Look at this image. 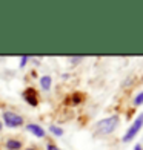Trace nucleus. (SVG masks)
<instances>
[{
	"mask_svg": "<svg viewBox=\"0 0 143 150\" xmlns=\"http://www.w3.org/2000/svg\"><path fill=\"white\" fill-rule=\"evenodd\" d=\"M3 120H5V124L8 127H19L23 124V118L17 113H12V112H3Z\"/></svg>",
	"mask_w": 143,
	"mask_h": 150,
	"instance_id": "obj_3",
	"label": "nucleus"
},
{
	"mask_svg": "<svg viewBox=\"0 0 143 150\" xmlns=\"http://www.w3.org/2000/svg\"><path fill=\"white\" fill-rule=\"evenodd\" d=\"M48 150H60V149H57L56 146H48Z\"/></svg>",
	"mask_w": 143,
	"mask_h": 150,
	"instance_id": "obj_12",
	"label": "nucleus"
},
{
	"mask_svg": "<svg viewBox=\"0 0 143 150\" xmlns=\"http://www.w3.org/2000/svg\"><path fill=\"white\" fill-rule=\"evenodd\" d=\"M51 83H52V80H51L49 75H45V77L40 78V86H42L45 91H48V89L51 87Z\"/></svg>",
	"mask_w": 143,
	"mask_h": 150,
	"instance_id": "obj_6",
	"label": "nucleus"
},
{
	"mask_svg": "<svg viewBox=\"0 0 143 150\" xmlns=\"http://www.w3.org/2000/svg\"><path fill=\"white\" fill-rule=\"evenodd\" d=\"M23 97H25V100H26V103H29L31 106H37V93H36V91L34 89H26L25 91V93H23Z\"/></svg>",
	"mask_w": 143,
	"mask_h": 150,
	"instance_id": "obj_4",
	"label": "nucleus"
},
{
	"mask_svg": "<svg viewBox=\"0 0 143 150\" xmlns=\"http://www.w3.org/2000/svg\"><path fill=\"white\" fill-rule=\"evenodd\" d=\"M134 150H142V146H140V144H137V146L134 147Z\"/></svg>",
	"mask_w": 143,
	"mask_h": 150,
	"instance_id": "obj_13",
	"label": "nucleus"
},
{
	"mask_svg": "<svg viewBox=\"0 0 143 150\" xmlns=\"http://www.w3.org/2000/svg\"><path fill=\"white\" fill-rule=\"evenodd\" d=\"M134 104L135 106H140V104H143V92H140L137 97H135V100H134Z\"/></svg>",
	"mask_w": 143,
	"mask_h": 150,
	"instance_id": "obj_9",
	"label": "nucleus"
},
{
	"mask_svg": "<svg viewBox=\"0 0 143 150\" xmlns=\"http://www.w3.org/2000/svg\"><path fill=\"white\" fill-rule=\"evenodd\" d=\"M26 129H28L29 132H32L36 136H39V138L45 136V130H43L40 126H37V124H28V126H26Z\"/></svg>",
	"mask_w": 143,
	"mask_h": 150,
	"instance_id": "obj_5",
	"label": "nucleus"
},
{
	"mask_svg": "<svg viewBox=\"0 0 143 150\" xmlns=\"http://www.w3.org/2000/svg\"><path fill=\"white\" fill-rule=\"evenodd\" d=\"M0 130H2V122H0Z\"/></svg>",
	"mask_w": 143,
	"mask_h": 150,
	"instance_id": "obj_14",
	"label": "nucleus"
},
{
	"mask_svg": "<svg viewBox=\"0 0 143 150\" xmlns=\"http://www.w3.org/2000/svg\"><path fill=\"white\" fill-rule=\"evenodd\" d=\"M28 150H34V149H28Z\"/></svg>",
	"mask_w": 143,
	"mask_h": 150,
	"instance_id": "obj_15",
	"label": "nucleus"
},
{
	"mask_svg": "<svg viewBox=\"0 0 143 150\" xmlns=\"http://www.w3.org/2000/svg\"><path fill=\"white\" fill-rule=\"evenodd\" d=\"M26 61H28V57H22V60H20V66H25Z\"/></svg>",
	"mask_w": 143,
	"mask_h": 150,
	"instance_id": "obj_10",
	"label": "nucleus"
},
{
	"mask_svg": "<svg viewBox=\"0 0 143 150\" xmlns=\"http://www.w3.org/2000/svg\"><path fill=\"white\" fill-rule=\"evenodd\" d=\"M20 147H22V144H20L17 139H8L6 141V149H9V150H19Z\"/></svg>",
	"mask_w": 143,
	"mask_h": 150,
	"instance_id": "obj_7",
	"label": "nucleus"
},
{
	"mask_svg": "<svg viewBox=\"0 0 143 150\" xmlns=\"http://www.w3.org/2000/svg\"><path fill=\"white\" fill-rule=\"evenodd\" d=\"M49 130H51L54 135H57V136H62V135H63V130H62L60 127H57V126H51Z\"/></svg>",
	"mask_w": 143,
	"mask_h": 150,
	"instance_id": "obj_8",
	"label": "nucleus"
},
{
	"mask_svg": "<svg viewBox=\"0 0 143 150\" xmlns=\"http://www.w3.org/2000/svg\"><path fill=\"white\" fill-rule=\"evenodd\" d=\"M80 60H82V57H74V58H71L72 63H76V61H80Z\"/></svg>",
	"mask_w": 143,
	"mask_h": 150,
	"instance_id": "obj_11",
	"label": "nucleus"
},
{
	"mask_svg": "<svg viewBox=\"0 0 143 150\" xmlns=\"http://www.w3.org/2000/svg\"><path fill=\"white\" fill-rule=\"evenodd\" d=\"M142 126H143V113H142V115H139V117L135 118L134 124H132L131 127L128 129L126 135L123 136V141H125V142H129V141H131V139L134 138V136L137 135V132H139L140 129H142Z\"/></svg>",
	"mask_w": 143,
	"mask_h": 150,
	"instance_id": "obj_2",
	"label": "nucleus"
},
{
	"mask_svg": "<svg viewBox=\"0 0 143 150\" xmlns=\"http://www.w3.org/2000/svg\"><path fill=\"white\" fill-rule=\"evenodd\" d=\"M119 124V117H109V118H105L97 122V129L95 132L99 135H109L115 130V127Z\"/></svg>",
	"mask_w": 143,
	"mask_h": 150,
	"instance_id": "obj_1",
	"label": "nucleus"
}]
</instances>
